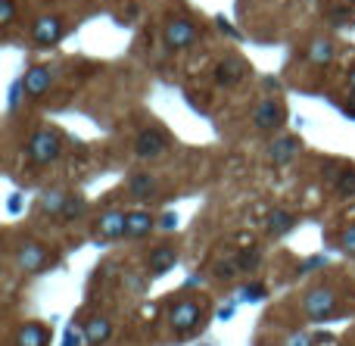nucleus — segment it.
<instances>
[{
  "label": "nucleus",
  "mask_w": 355,
  "mask_h": 346,
  "mask_svg": "<svg viewBox=\"0 0 355 346\" xmlns=\"http://www.w3.org/2000/svg\"><path fill=\"white\" fill-rule=\"evenodd\" d=\"M337 191L343 193V197L355 193V166H346L343 172H340V178H337Z\"/></svg>",
  "instance_id": "nucleus-22"
},
{
  "label": "nucleus",
  "mask_w": 355,
  "mask_h": 346,
  "mask_svg": "<svg viewBox=\"0 0 355 346\" xmlns=\"http://www.w3.org/2000/svg\"><path fill=\"white\" fill-rule=\"evenodd\" d=\"M200 318H202L200 300H178V303H172V309H168V325H172V331H178V334L193 331L200 325Z\"/></svg>",
  "instance_id": "nucleus-4"
},
{
  "label": "nucleus",
  "mask_w": 355,
  "mask_h": 346,
  "mask_svg": "<svg viewBox=\"0 0 355 346\" xmlns=\"http://www.w3.org/2000/svg\"><path fill=\"white\" fill-rule=\"evenodd\" d=\"M50 343V328L41 322H28L16 331V346H47Z\"/></svg>",
  "instance_id": "nucleus-15"
},
{
  "label": "nucleus",
  "mask_w": 355,
  "mask_h": 346,
  "mask_svg": "<svg viewBox=\"0 0 355 346\" xmlns=\"http://www.w3.org/2000/svg\"><path fill=\"white\" fill-rule=\"evenodd\" d=\"M85 197L81 193H69V200H66V209H62V222H72V218H81L85 216Z\"/></svg>",
  "instance_id": "nucleus-21"
},
{
  "label": "nucleus",
  "mask_w": 355,
  "mask_h": 346,
  "mask_svg": "<svg viewBox=\"0 0 355 346\" xmlns=\"http://www.w3.org/2000/svg\"><path fill=\"white\" fill-rule=\"evenodd\" d=\"M12 19H16V0H0V25H12Z\"/></svg>",
  "instance_id": "nucleus-26"
},
{
  "label": "nucleus",
  "mask_w": 355,
  "mask_h": 346,
  "mask_svg": "<svg viewBox=\"0 0 355 346\" xmlns=\"http://www.w3.org/2000/svg\"><path fill=\"white\" fill-rule=\"evenodd\" d=\"M162 37H166V47L168 50H187L190 44H196L200 31H196V25L190 22V19L178 16V19H168V22H166Z\"/></svg>",
  "instance_id": "nucleus-5"
},
{
  "label": "nucleus",
  "mask_w": 355,
  "mask_h": 346,
  "mask_svg": "<svg viewBox=\"0 0 355 346\" xmlns=\"http://www.w3.org/2000/svg\"><path fill=\"white\" fill-rule=\"evenodd\" d=\"M156 228V216L150 209H131L128 212V228H125V237L128 241H141L150 231Z\"/></svg>",
  "instance_id": "nucleus-13"
},
{
  "label": "nucleus",
  "mask_w": 355,
  "mask_h": 346,
  "mask_svg": "<svg viewBox=\"0 0 355 346\" xmlns=\"http://www.w3.org/2000/svg\"><path fill=\"white\" fill-rule=\"evenodd\" d=\"M306 56L312 66H327V62H334V56H337V47H334L331 37H312Z\"/></svg>",
  "instance_id": "nucleus-17"
},
{
  "label": "nucleus",
  "mask_w": 355,
  "mask_h": 346,
  "mask_svg": "<svg viewBox=\"0 0 355 346\" xmlns=\"http://www.w3.org/2000/svg\"><path fill=\"white\" fill-rule=\"evenodd\" d=\"M50 262H53V256H50L47 250H44L41 243H35V241L22 243V247L16 250V266L22 268V272H28V275L44 272V268H47Z\"/></svg>",
  "instance_id": "nucleus-6"
},
{
  "label": "nucleus",
  "mask_w": 355,
  "mask_h": 346,
  "mask_svg": "<svg viewBox=\"0 0 355 346\" xmlns=\"http://www.w3.org/2000/svg\"><path fill=\"white\" fill-rule=\"evenodd\" d=\"M346 85H349V91L355 94V66H352V72H349V78H346Z\"/></svg>",
  "instance_id": "nucleus-32"
},
{
  "label": "nucleus",
  "mask_w": 355,
  "mask_h": 346,
  "mask_svg": "<svg viewBox=\"0 0 355 346\" xmlns=\"http://www.w3.org/2000/svg\"><path fill=\"white\" fill-rule=\"evenodd\" d=\"M175 262H178V250L172 243H159V247H153L147 256V272L156 278V275H166Z\"/></svg>",
  "instance_id": "nucleus-12"
},
{
  "label": "nucleus",
  "mask_w": 355,
  "mask_h": 346,
  "mask_svg": "<svg viewBox=\"0 0 355 346\" xmlns=\"http://www.w3.org/2000/svg\"><path fill=\"white\" fill-rule=\"evenodd\" d=\"M290 228H293V216H290V212L277 209V212H271V216H268V234L284 237Z\"/></svg>",
  "instance_id": "nucleus-20"
},
{
  "label": "nucleus",
  "mask_w": 355,
  "mask_h": 346,
  "mask_svg": "<svg viewBox=\"0 0 355 346\" xmlns=\"http://www.w3.org/2000/svg\"><path fill=\"white\" fill-rule=\"evenodd\" d=\"M259 266H262V262H259V253H256V250H246V253L237 256V268H240V272H256Z\"/></svg>",
  "instance_id": "nucleus-23"
},
{
  "label": "nucleus",
  "mask_w": 355,
  "mask_h": 346,
  "mask_svg": "<svg viewBox=\"0 0 355 346\" xmlns=\"http://www.w3.org/2000/svg\"><path fill=\"white\" fill-rule=\"evenodd\" d=\"M343 250L349 256H355V225H349V228L343 231Z\"/></svg>",
  "instance_id": "nucleus-29"
},
{
  "label": "nucleus",
  "mask_w": 355,
  "mask_h": 346,
  "mask_svg": "<svg viewBox=\"0 0 355 346\" xmlns=\"http://www.w3.org/2000/svg\"><path fill=\"white\" fill-rule=\"evenodd\" d=\"M31 37H35L37 47H50L62 37V19L60 16H41L31 28Z\"/></svg>",
  "instance_id": "nucleus-9"
},
{
  "label": "nucleus",
  "mask_w": 355,
  "mask_h": 346,
  "mask_svg": "<svg viewBox=\"0 0 355 346\" xmlns=\"http://www.w3.org/2000/svg\"><path fill=\"white\" fill-rule=\"evenodd\" d=\"M246 75V62L240 60V56H227V60H221L218 62V69H215V81L218 85H237L240 78Z\"/></svg>",
  "instance_id": "nucleus-16"
},
{
  "label": "nucleus",
  "mask_w": 355,
  "mask_h": 346,
  "mask_svg": "<svg viewBox=\"0 0 355 346\" xmlns=\"http://www.w3.org/2000/svg\"><path fill=\"white\" fill-rule=\"evenodd\" d=\"M284 122H287V110H284V103L275 97H265L262 103L256 106V112H252V125H256L259 131H268V135L281 131Z\"/></svg>",
  "instance_id": "nucleus-3"
},
{
  "label": "nucleus",
  "mask_w": 355,
  "mask_h": 346,
  "mask_svg": "<svg viewBox=\"0 0 355 346\" xmlns=\"http://www.w3.org/2000/svg\"><path fill=\"white\" fill-rule=\"evenodd\" d=\"M166 147H168V135L162 128H144L135 137V153L141 159H156L159 153H166Z\"/></svg>",
  "instance_id": "nucleus-7"
},
{
  "label": "nucleus",
  "mask_w": 355,
  "mask_h": 346,
  "mask_svg": "<svg viewBox=\"0 0 355 346\" xmlns=\"http://www.w3.org/2000/svg\"><path fill=\"white\" fill-rule=\"evenodd\" d=\"M50 85H53V69H47V66H31L22 78V87H25L28 97H41V94H47Z\"/></svg>",
  "instance_id": "nucleus-10"
},
{
  "label": "nucleus",
  "mask_w": 355,
  "mask_h": 346,
  "mask_svg": "<svg viewBox=\"0 0 355 346\" xmlns=\"http://www.w3.org/2000/svg\"><path fill=\"white\" fill-rule=\"evenodd\" d=\"M85 343H87L85 328H78V325H69V331H66V340H62V346H85Z\"/></svg>",
  "instance_id": "nucleus-25"
},
{
  "label": "nucleus",
  "mask_w": 355,
  "mask_h": 346,
  "mask_svg": "<svg viewBox=\"0 0 355 346\" xmlns=\"http://www.w3.org/2000/svg\"><path fill=\"white\" fill-rule=\"evenodd\" d=\"M85 334H87V343H91V346L106 343V340L112 337V325H110V318H106V315H94V318H87Z\"/></svg>",
  "instance_id": "nucleus-18"
},
{
  "label": "nucleus",
  "mask_w": 355,
  "mask_h": 346,
  "mask_svg": "<svg viewBox=\"0 0 355 346\" xmlns=\"http://www.w3.org/2000/svg\"><path fill=\"white\" fill-rule=\"evenodd\" d=\"M62 153V135L56 128H41L31 135L28 141V159L35 162V166H50V162H56Z\"/></svg>",
  "instance_id": "nucleus-2"
},
{
  "label": "nucleus",
  "mask_w": 355,
  "mask_h": 346,
  "mask_svg": "<svg viewBox=\"0 0 355 346\" xmlns=\"http://www.w3.org/2000/svg\"><path fill=\"white\" fill-rule=\"evenodd\" d=\"M262 297H265L262 284H246L243 291H240V300H250V303H256V300H262Z\"/></svg>",
  "instance_id": "nucleus-27"
},
{
  "label": "nucleus",
  "mask_w": 355,
  "mask_h": 346,
  "mask_svg": "<svg viewBox=\"0 0 355 346\" xmlns=\"http://www.w3.org/2000/svg\"><path fill=\"white\" fill-rule=\"evenodd\" d=\"M237 272H240V268H237V262H234V259H227V262H221V266H215V275H218V278H234Z\"/></svg>",
  "instance_id": "nucleus-28"
},
{
  "label": "nucleus",
  "mask_w": 355,
  "mask_h": 346,
  "mask_svg": "<svg viewBox=\"0 0 355 346\" xmlns=\"http://www.w3.org/2000/svg\"><path fill=\"white\" fill-rule=\"evenodd\" d=\"M172 225H178V218H175V216H166V218H162V228H166V231L172 228Z\"/></svg>",
  "instance_id": "nucleus-31"
},
{
  "label": "nucleus",
  "mask_w": 355,
  "mask_h": 346,
  "mask_svg": "<svg viewBox=\"0 0 355 346\" xmlns=\"http://www.w3.org/2000/svg\"><path fill=\"white\" fill-rule=\"evenodd\" d=\"M346 12H349V10H343V6H337V10H334V22H337V25H343V22H346Z\"/></svg>",
  "instance_id": "nucleus-30"
},
{
  "label": "nucleus",
  "mask_w": 355,
  "mask_h": 346,
  "mask_svg": "<svg viewBox=\"0 0 355 346\" xmlns=\"http://www.w3.org/2000/svg\"><path fill=\"white\" fill-rule=\"evenodd\" d=\"M302 315L309 322H324V318L340 315V300L334 293V287H312L302 297Z\"/></svg>",
  "instance_id": "nucleus-1"
},
{
  "label": "nucleus",
  "mask_w": 355,
  "mask_h": 346,
  "mask_svg": "<svg viewBox=\"0 0 355 346\" xmlns=\"http://www.w3.org/2000/svg\"><path fill=\"white\" fill-rule=\"evenodd\" d=\"M281 346H315L312 334H306V331H290V334H284Z\"/></svg>",
  "instance_id": "nucleus-24"
},
{
  "label": "nucleus",
  "mask_w": 355,
  "mask_h": 346,
  "mask_svg": "<svg viewBox=\"0 0 355 346\" xmlns=\"http://www.w3.org/2000/svg\"><path fill=\"white\" fill-rule=\"evenodd\" d=\"M159 181H156V175H150V172H135L128 178V197H135V200H150V197H156V191H159Z\"/></svg>",
  "instance_id": "nucleus-14"
},
{
  "label": "nucleus",
  "mask_w": 355,
  "mask_h": 346,
  "mask_svg": "<svg viewBox=\"0 0 355 346\" xmlns=\"http://www.w3.org/2000/svg\"><path fill=\"white\" fill-rule=\"evenodd\" d=\"M66 200H69V193L60 191V187H53V191H47L41 197V212H44V216H62V209H66Z\"/></svg>",
  "instance_id": "nucleus-19"
},
{
  "label": "nucleus",
  "mask_w": 355,
  "mask_h": 346,
  "mask_svg": "<svg viewBox=\"0 0 355 346\" xmlns=\"http://www.w3.org/2000/svg\"><path fill=\"white\" fill-rule=\"evenodd\" d=\"M125 228H128V212L125 209H106L100 212V222H97V241H119L125 237Z\"/></svg>",
  "instance_id": "nucleus-8"
},
{
  "label": "nucleus",
  "mask_w": 355,
  "mask_h": 346,
  "mask_svg": "<svg viewBox=\"0 0 355 346\" xmlns=\"http://www.w3.org/2000/svg\"><path fill=\"white\" fill-rule=\"evenodd\" d=\"M300 150H302V144L296 141L293 135H281V137H275V141H271L268 156H271V162H275V166H287V162L296 159V153H300Z\"/></svg>",
  "instance_id": "nucleus-11"
}]
</instances>
